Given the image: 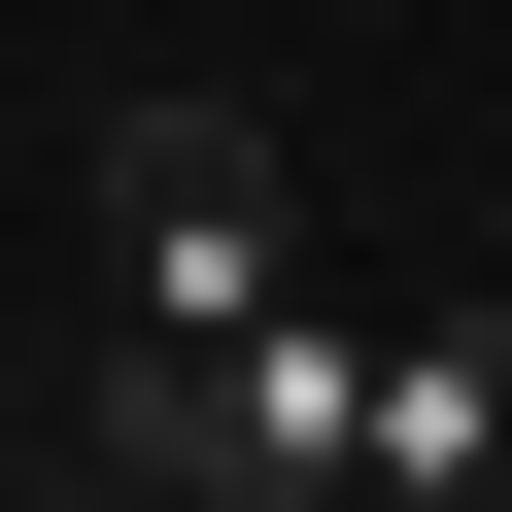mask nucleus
<instances>
[{"instance_id":"f257e3e1","label":"nucleus","mask_w":512,"mask_h":512,"mask_svg":"<svg viewBox=\"0 0 512 512\" xmlns=\"http://www.w3.org/2000/svg\"><path fill=\"white\" fill-rule=\"evenodd\" d=\"M103 478H137V512H342V478H376V342H342V308L103 342Z\"/></svg>"},{"instance_id":"f03ea898","label":"nucleus","mask_w":512,"mask_h":512,"mask_svg":"<svg viewBox=\"0 0 512 512\" xmlns=\"http://www.w3.org/2000/svg\"><path fill=\"white\" fill-rule=\"evenodd\" d=\"M239 308H308V171H274V103L137 69L103 103V342H239Z\"/></svg>"},{"instance_id":"7ed1b4c3","label":"nucleus","mask_w":512,"mask_h":512,"mask_svg":"<svg viewBox=\"0 0 512 512\" xmlns=\"http://www.w3.org/2000/svg\"><path fill=\"white\" fill-rule=\"evenodd\" d=\"M342 512H512V308H410L376 342V478Z\"/></svg>"},{"instance_id":"20e7f679","label":"nucleus","mask_w":512,"mask_h":512,"mask_svg":"<svg viewBox=\"0 0 512 512\" xmlns=\"http://www.w3.org/2000/svg\"><path fill=\"white\" fill-rule=\"evenodd\" d=\"M0 512H35V410H0Z\"/></svg>"}]
</instances>
